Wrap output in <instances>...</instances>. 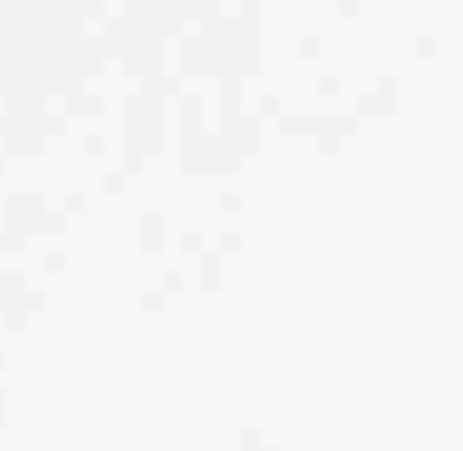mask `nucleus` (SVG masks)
<instances>
[]
</instances>
